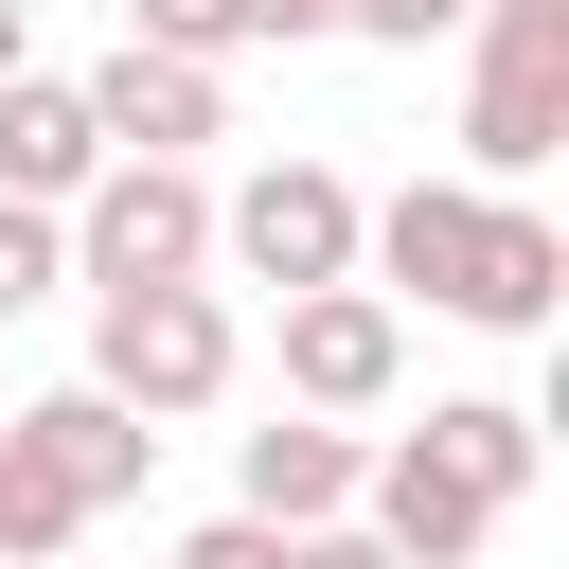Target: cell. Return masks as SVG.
<instances>
[{"mask_svg": "<svg viewBox=\"0 0 569 569\" xmlns=\"http://www.w3.org/2000/svg\"><path fill=\"white\" fill-rule=\"evenodd\" d=\"M0 445H18L71 516H107V498H142V480H160V427H142V409H107L89 373H71V391H36V409H0Z\"/></svg>", "mask_w": 569, "mask_h": 569, "instance_id": "obj_6", "label": "cell"}, {"mask_svg": "<svg viewBox=\"0 0 569 569\" xmlns=\"http://www.w3.org/2000/svg\"><path fill=\"white\" fill-rule=\"evenodd\" d=\"M0 71H36V53H18V0H0Z\"/></svg>", "mask_w": 569, "mask_h": 569, "instance_id": "obj_20", "label": "cell"}, {"mask_svg": "<svg viewBox=\"0 0 569 569\" xmlns=\"http://www.w3.org/2000/svg\"><path fill=\"white\" fill-rule=\"evenodd\" d=\"M356 427H320V409H284V427H249V498L231 516H267V533H320V516H356Z\"/></svg>", "mask_w": 569, "mask_h": 569, "instance_id": "obj_9", "label": "cell"}, {"mask_svg": "<svg viewBox=\"0 0 569 569\" xmlns=\"http://www.w3.org/2000/svg\"><path fill=\"white\" fill-rule=\"evenodd\" d=\"M178 569H284V533L267 516H213V533H178Z\"/></svg>", "mask_w": 569, "mask_h": 569, "instance_id": "obj_17", "label": "cell"}, {"mask_svg": "<svg viewBox=\"0 0 569 569\" xmlns=\"http://www.w3.org/2000/svg\"><path fill=\"white\" fill-rule=\"evenodd\" d=\"M284 569H391V551H373L356 516H320V533H284Z\"/></svg>", "mask_w": 569, "mask_h": 569, "instance_id": "obj_18", "label": "cell"}, {"mask_svg": "<svg viewBox=\"0 0 569 569\" xmlns=\"http://www.w3.org/2000/svg\"><path fill=\"white\" fill-rule=\"evenodd\" d=\"M249 36H338V0H249Z\"/></svg>", "mask_w": 569, "mask_h": 569, "instance_id": "obj_19", "label": "cell"}, {"mask_svg": "<svg viewBox=\"0 0 569 569\" xmlns=\"http://www.w3.org/2000/svg\"><path fill=\"white\" fill-rule=\"evenodd\" d=\"M480 0H338V36H373V53H427V36H462Z\"/></svg>", "mask_w": 569, "mask_h": 569, "instance_id": "obj_16", "label": "cell"}, {"mask_svg": "<svg viewBox=\"0 0 569 569\" xmlns=\"http://www.w3.org/2000/svg\"><path fill=\"white\" fill-rule=\"evenodd\" d=\"M71 231V284H213V178L196 160H89V196L53 213Z\"/></svg>", "mask_w": 569, "mask_h": 569, "instance_id": "obj_1", "label": "cell"}, {"mask_svg": "<svg viewBox=\"0 0 569 569\" xmlns=\"http://www.w3.org/2000/svg\"><path fill=\"white\" fill-rule=\"evenodd\" d=\"M213 267H249V284H356V178L338 160H267V178H231L213 196Z\"/></svg>", "mask_w": 569, "mask_h": 569, "instance_id": "obj_4", "label": "cell"}, {"mask_svg": "<svg viewBox=\"0 0 569 569\" xmlns=\"http://www.w3.org/2000/svg\"><path fill=\"white\" fill-rule=\"evenodd\" d=\"M427 445H445V462H462V480H480V498H498V516H516V498H533V462H551V445H533V409H516V391H462V409H427Z\"/></svg>", "mask_w": 569, "mask_h": 569, "instance_id": "obj_12", "label": "cell"}, {"mask_svg": "<svg viewBox=\"0 0 569 569\" xmlns=\"http://www.w3.org/2000/svg\"><path fill=\"white\" fill-rule=\"evenodd\" d=\"M124 36H142V53H196V71H231V53H249V0H124Z\"/></svg>", "mask_w": 569, "mask_h": 569, "instance_id": "obj_14", "label": "cell"}, {"mask_svg": "<svg viewBox=\"0 0 569 569\" xmlns=\"http://www.w3.org/2000/svg\"><path fill=\"white\" fill-rule=\"evenodd\" d=\"M71 89H89V142H107V160H196V142H231V89H213L196 53H142V36H124V53L71 71Z\"/></svg>", "mask_w": 569, "mask_h": 569, "instance_id": "obj_8", "label": "cell"}, {"mask_svg": "<svg viewBox=\"0 0 569 569\" xmlns=\"http://www.w3.org/2000/svg\"><path fill=\"white\" fill-rule=\"evenodd\" d=\"M551 302H569V231H551L533 196H498V231H480V284H462V320H480V338H551Z\"/></svg>", "mask_w": 569, "mask_h": 569, "instance_id": "obj_11", "label": "cell"}, {"mask_svg": "<svg viewBox=\"0 0 569 569\" xmlns=\"http://www.w3.org/2000/svg\"><path fill=\"white\" fill-rule=\"evenodd\" d=\"M356 533H373L391 569H462V551L498 533V498H480V480L409 427V445H373V462H356Z\"/></svg>", "mask_w": 569, "mask_h": 569, "instance_id": "obj_7", "label": "cell"}, {"mask_svg": "<svg viewBox=\"0 0 569 569\" xmlns=\"http://www.w3.org/2000/svg\"><path fill=\"white\" fill-rule=\"evenodd\" d=\"M71 533H89V516H71V498L0 445V569H71Z\"/></svg>", "mask_w": 569, "mask_h": 569, "instance_id": "obj_13", "label": "cell"}, {"mask_svg": "<svg viewBox=\"0 0 569 569\" xmlns=\"http://www.w3.org/2000/svg\"><path fill=\"white\" fill-rule=\"evenodd\" d=\"M551 142H569V18L480 0V18H462V160H480V178H533Z\"/></svg>", "mask_w": 569, "mask_h": 569, "instance_id": "obj_3", "label": "cell"}, {"mask_svg": "<svg viewBox=\"0 0 569 569\" xmlns=\"http://www.w3.org/2000/svg\"><path fill=\"white\" fill-rule=\"evenodd\" d=\"M391 373H409V302H373V284H302L284 302V409L356 427V409H391Z\"/></svg>", "mask_w": 569, "mask_h": 569, "instance_id": "obj_5", "label": "cell"}, {"mask_svg": "<svg viewBox=\"0 0 569 569\" xmlns=\"http://www.w3.org/2000/svg\"><path fill=\"white\" fill-rule=\"evenodd\" d=\"M231 356H249V338H231V302H213V284H107V302H89V391H107V409H142V427L213 409V391H231Z\"/></svg>", "mask_w": 569, "mask_h": 569, "instance_id": "obj_2", "label": "cell"}, {"mask_svg": "<svg viewBox=\"0 0 569 569\" xmlns=\"http://www.w3.org/2000/svg\"><path fill=\"white\" fill-rule=\"evenodd\" d=\"M53 284H71V231H53L36 196H0V320H18V302H53Z\"/></svg>", "mask_w": 569, "mask_h": 569, "instance_id": "obj_15", "label": "cell"}, {"mask_svg": "<svg viewBox=\"0 0 569 569\" xmlns=\"http://www.w3.org/2000/svg\"><path fill=\"white\" fill-rule=\"evenodd\" d=\"M89 160H107V142H89V89H71V71H0V196L71 213Z\"/></svg>", "mask_w": 569, "mask_h": 569, "instance_id": "obj_10", "label": "cell"}]
</instances>
